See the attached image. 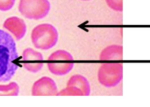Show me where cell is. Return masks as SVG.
I'll list each match as a JSON object with an SVG mask.
<instances>
[{
    "mask_svg": "<svg viewBox=\"0 0 150 107\" xmlns=\"http://www.w3.org/2000/svg\"><path fill=\"white\" fill-rule=\"evenodd\" d=\"M98 81L105 87H114L123 79V65L121 63H105L98 70Z\"/></svg>",
    "mask_w": 150,
    "mask_h": 107,
    "instance_id": "cell-5",
    "label": "cell"
},
{
    "mask_svg": "<svg viewBox=\"0 0 150 107\" xmlns=\"http://www.w3.org/2000/svg\"><path fill=\"white\" fill-rule=\"evenodd\" d=\"M15 4V0H0V11H8Z\"/></svg>",
    "mask_w": 150,
    "mask_h": 107,
    "instance_id": "cell-14",
    "label": "cell"
},
{
    "mask_svg": "<svg viewBox=\"0 0 150 107\" xmlns=\"http://www.w3.org/2000/svg\"><path fill=\"white\" fill-rule=\"evenodd\" d=\"M19 85L16 82H10L7 85H0V96H17Z\"/></svg>",
    "mask_w": 150,
    "mask_h": 107,
    "instance_id": "cell-11",
    "label": "cell"
},
{
    "mask_svg": "<svg viewBox=\"0 0 150 107\" xmlns=\"http://www.w3.org/2000/svg\"><path fill=\"white\" fill-rule=\"evenodd\" d=\"M82 1H89V0H82Z\"/></svg>",
    "mask_w": 150,
    "mask_h": 107,
    "instance_id": "cell-15",
    "label": "cell"
},
{
    "mask_svg": "<svg viewBox=\"0 0 150 107\" xmlns=\"http://www.w3.org/2000/svg\"><path fill=\"white\" fill-rule=\"evenodd\" d=\"M67 86L76 87V88H78L81 91L82 95H85V96H88L91 92L90 84H89L88 80L84 76L79 74L73 75L72 77H70L69 80L67 81Z\"/></svg>",
    "mask_w": 150,
    "mask_h": 107,
    "instance_id": "cell-10",
    "label": "cell"
},
{
    "mask_svg": "<svg viewBox=\"0 0 150 107\" xmlns=\"http://www.w3.org/2000/svg\"><path fill=\"white\" fill-rule=\"evenodd\" d=\"M16 43L10 34L0 29V81H8L14 76L18 66Z\"/></svg>",
    "mask_w": 150,
    "mask_h": 107,
    "instance_id": "cell-1",
    "label": "cell"
},
{
    "mask_svg": "<svg viewBox=\"0 0 150 107\" xmlns=\"http://www.w3.org/2000/svg\"><path fill=\"white\" fill-rule=\"evenodd\" d=\"M109 8L114 11H123V0H105Z\"/></svg>",
    "mask_w": 150,
    "mask_h": 107,
    "instance_id": "cell-12",
    "label": "cell"
},
{
    "mask_svg": "<svg viewBox=\"0 0 150 107\" xmlns=\"http://www.w3.org/2000/svg\"><path fill=\"white\" fill-rule=\"evenodd\" d=\"M31 94L33 96H48V95H57L58 90L56 83L50 77L43 76L36 80L32 85Z\"/></svg>",
    "mask_w": 150,
    "mask_h": 107,
    "instance_id": "cell-7",
    "label": "cell"
},
{
    "mask_svg": "<svg viewBox=\"0 0 150 107\" xmlns=\"http://www.w3.org/2000/svg\"><path fill=\"white\" fill-rule=\"evenodd\" d=\"M43 55L32 48H26L22 53V64L24 68L31 73H37L43 67Z\"/></svg>",
    "mask_w": 150,
    "mask_h": 107,
    "instance_id": "cell-6",
    "label": "cell"
},
{
    "mask_svg": "<svg viewBox=\"0 0 150 107\" xmlns=\"http://www.w3.org/2000/svg\"><path fill=\"white\" fill-rule=\"evenodd\" d=\"M31 41L38 49H51L58 41V31L51 24H39L31 32Z\"/></svg>",
    "mask_w": 150,
    "mask_h": 107,
    "instance_id": "cell-2",
    "label": "cell"
},
{
    "mask_svg": "<svg viewBox=\"0 0 150 107\" xmlns=\"http://www.w3.org/2000/svg\"><path fill=\"white\" fill-rule=\"evenodd\" d=\"M47 67L54 75H66L73 69L74 58L67 51L57 50L49 55L47 59Z\"/></svg>",
    "mask_w": 150,
    "mask_h": 107,
    "instance_id": "cell-3",
    "label": "cell"
},
{
    "mask_svg": "<svg viewBox=\"0 0 150 107\" xmlns=\"http://www.w3.org/2000/svg\"><path fill=\"white\" fill-rule=\"evenodd\" d=\"M18 10L26 18L39 20L48 15L50 2L48 0H19Z\"/></svg>",
    "mask_w": 150,
    "mask_h": 107,
    "instance_id": "cell-4",
    "label": "cell"
},
{
    "mask_svg": "<svg viewBox=\"0 0 150 107\" xmlns=\"http://www.w3.org/2000/svg\"><path fill=\"white\" fill-rule=\"evenodd\" d=\"M101 61H112V60H121L123 59V47L121 45H110L101 51L100 53Z\"/></svg>",
    "mask_w": 150,
    "mask_h": 107,
    "instance_id": "cell-9",
    "label": "cell"
},
{
    "mask_svg": "<svg viewBox=\"0 0 150 107\" xmlns=\"http://www.w3.org/2000/svg\"><path fill=\"white\" fill-rule=\"evenodd\" d=\"M57 95H82L81 91L74 86H67L66 88L58 92Z\"/></svg>",
    "mask_w": 150,
    "mask_h": 107,
    "instance_id": "cell-13",
    "label": "cell"
},
{
    "mask_svg": "<svg viewBox=\"0 0 150 107\" xmlns=\"http://www.w3.org/2000/svg\"><path fill=\"white\" fill-rule=\"evenodd\" d=\"M4 29L12 33V35L16 38V40H21L25 36L26 30V23L24 22L23 19L19 18L16 16H12L7 18L3 23Z\"/></svg>",
    "mask_w": 150,
    "mask_h": 107,
    "instance_id": "cell-8",
    "label": "cell"
}]
</instances>
